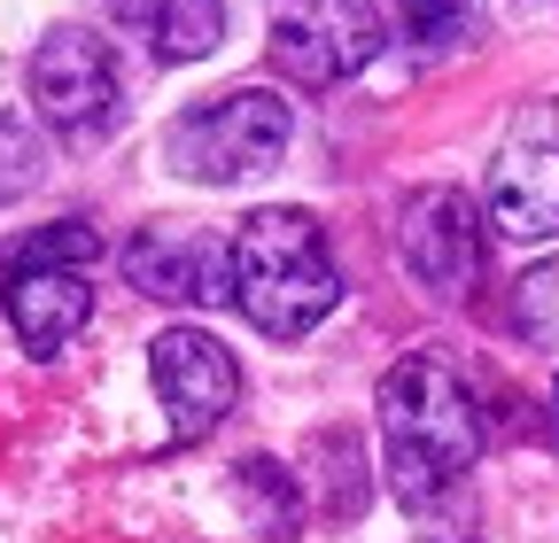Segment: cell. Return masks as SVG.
<instances>
[{"label":"cell","instance_id":"5","mask_svg":"<svg viewBox=\"0 0 559 543\" xmlns=\"http://www.w3.org/2000/svg\"><path fill=\"white\" fill-rule=\"evenodd\" d=\"M32 101L55 132L70 141H94V132L117 124V55L102 32H79L62 24L32 47Z\"/></svg>","mask_w":559,"mask_h":543},{"label":"cell","instance_id":"9","mask_svg":"<svg viewBox=\"0 0 559 543\" xmlns=\"http://www.w3.org/2000/svg\"><path fill=\"white\" fill-rule=\"evenodd\" d=\"M404 264H412V280L419 288H436V295H466L474 280V264H481V226H474V202L459 186H419L404 202Z\"/></svg>","mask_w":559,"mask_h":543},{"label":"cell","instance_id":"8","mask_svg":"<svg viewBox=\"0 0 559 543\" xmlns=\"http://www.w3.org/2000/svg\"><path fill=\"white\" fill-rule=\"evenodd\" d=\"M148 373H156V396H164V412H171L179 435H210V427L234 412V396H241V373H234L226 342H210L202 326L156 334Z\"/></svg>","mask_w":559,"mask_h":543},{"label":"cell","instance_id":"11","mask_svg":"<svg viewBox=\"0 0 559 543\" xmlns=\"http://www.w3.org/2000/svg\"><path fill=\"white\" fill-rule=\"evenodd\" d=\"M102 9L124 32H140L164 62H202L226 39V0H102Z\"/></svg>","mask_w":559,"mask_h":543},{"label":"cell","instance_id":"6","mask_svg":"<svg viewBox=\"0 0 559 543\" xmlns=\"http://www.w3.org/2000/svg\"><path fill=\"white\" fill-rule=\"evenodd\" d=\"M124 272L156 303H234V241L210 226H187V218L140 226L124 249Z\"/></svg>","mask_w":559,"mask_h":543},{"label":"cell","instance_id":"10","mask_svg":"<svg viewBox=\"0 0 559 543\" xmlns=\"http://www.w3.org/2000/svg\"><path fill=\"white\" fill-rule=\"evenodd\" d=\"M9 318L24 334V350L55 358L70 334L94 318V288L79 272H9Z\"/></svg>","mask_w":559,"mask_h":543},{"label":"cell","instance_id":"2","mask_svg":"<svg viewBox=\"0 0 559 543\" xmlns=\"http://www.w3.org/2000/svg\"><path fill=\"white\" fill-rule=\"evenodd\" d=\"M234 303L272 342H296L342 303L334 256L304 210H257L234 226Z\"/></svg>","mask_w":559,"mask_h":543},{"label":"cell","instance_id":"1","mask_svg":"<svg viewBox=\"0 0 559 543\" xmlns=\"http://www.w3.org/2000/svg\"><path fill=\"white\" fill-rule=\"evenodd\" d=\"M381 450H389V482H396L404 505H436L459 473H474L481 412H474L466 381L443 358L412 350V358L389 365V381H381Z\"/></svg>","mask_w":559,"mask_h":543},{"label":"cell","instance_id":"3","mask_svg":"<svg viewBox=\"0 0 559 543\" xmlns=\"http://www.w3.org/2000/svg\"><path fill=\"white\" fill-rule=\"evenodd\" d=\"M288 101L264 94V86H234V94H210L194 101L187 117H171L164 132V164L179 179H202V186H234V179H257L288 156Z\"/></svg>","mask_w":559,"mask_h":543},{"label":"cell","instance_id":"13","mask_svg":"<svg viewBox=\"0 0 559 543\" xmlns=\"http://www.w3.org/2000/svg\"><path fill=\"white\" fill-rule=\"evenodd\" d=\"M404 32L443 55V47H474L481 39V0H404Z\"/></svg>","mask_w":559,"mask_h":543},{"label":"cell","instance_id":"12","mask_svg":"<svg viewBox=\"0 0 559 543\" xmlns=\"http://www.w3.org/2000/svg\"><path fill=\"white\" fill-rule=\"evenodd\" d=\"M102 256V233L94 226H47V233H24L0 249V272H79Z\"/></svg>","mask_w":559,"mask_h":543},{"label":"cell","instance_id":"14","mask_svg":"<svg viewBox=\"0 0 559 543\" xmlns=\"http://www.w3.org/2000/svg\"><path fill=\"white\" fill-rule=\"evenodd\" d=\"M39 171H47L39 132H32V124H16V117H0V202L32 194V186H39Z\"/></svg>","mask_w":559,"mask_h":543},{"label":"cell","instance_id":"7","mask_svg":"<svg viewBox=\"0 0 559 543\" xmlns=\"http://www.w3.org/2000/svg\"><path fill=\"white\" fill-rule=\"evenodd\" d=\"M481 210L506 241H551L559 233V132H551V117H528L498 148Z\"/></svg>","mask_w":559,"mask_h":543},{"label":"cell","instance_id":"15","mask_svg":"<svg viewBox=\"0 0 559 543\" xmlns=\"http://www.w3.org/2000/svg\"><path fill=\"white\" fill-rule=\"evenodd\" d=\"M551 396H559V388H551Z\"/></svg>","mask_w":559,"mask_h":543},{"label":"cell","instance_id":"4","mask_svg":"<svg viewBox=\"0 0 559 543\" xmlns=\"http://www.w3.org/2000/svg\"><path fill=\"white\" fill-rule=\"evenodd\" d=\"M381 55V0H272V71L296 86H342Z\"/></svg>","mask_w":559,"mask_h":543}]
</instances>
